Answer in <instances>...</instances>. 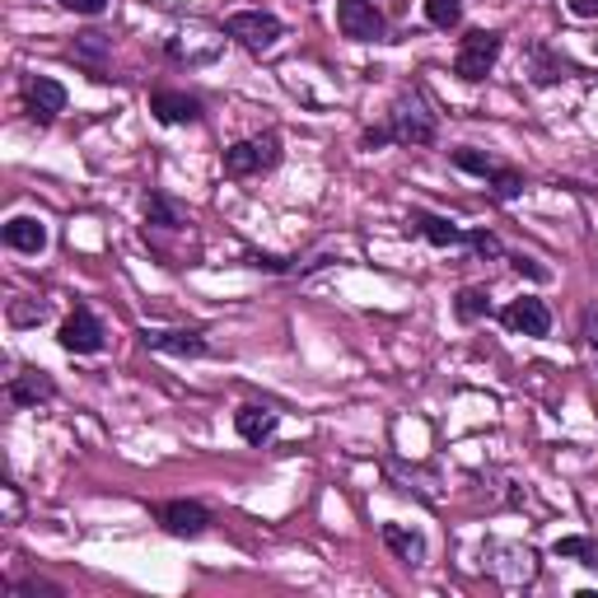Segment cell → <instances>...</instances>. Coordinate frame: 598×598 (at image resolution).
I'll return each instance as SVG.
<instances>
[{"label": "cell", "instance_id": "cell-1", "mask_svg": "<svg viewBox=\"0 0 598 598\" xmlns=\"http://www.w3.org/2000/svg\"><path fill=\"white\" fill-rule=\"evenodd\" d=\"M389 140L398 146H430L435 140V113L421 90H407L389 113Z\"/></svg>", "mask_w": 598, "mask_h": 598}, {"label": "cell", "instance_id": "cell-2", "mask_svg": "<svg viewBox=\"0 0 598 598\" xmlns=\"http://www.w3.org/2000/svg\"><path fill=\"white\" fill-rule=\"evenodd\" d=\"M276 164H280V136L276 131L234 140V146L225 150V173H230V179H257V173H272Z\"/></svg>", "mask_w": 598, "mask_h": 598}, {"label": "cell", "instance_id": "cell-3", "mask_svg": "<svg viewBox=\"0 0 598 598\" xmlns=\"http://www.w3.org/2000/svg\"><path fill=\"white\" fill-rule=\"evenodd\" d=\"M496 61H501V33L472 28L468 38L459 43V57H453V76L468 80V84H478V80H486L491 70H496Z\"/></svg>", "mask_w": 598, "mask_h": 598}, {"label": "cell", "instance_id": "cell-4", "mask_svg": "<svg viewBox=\"0 0 598 598\" xmlns=\"http://www.w3.org/2000/svg\"><path fill=\"white\" fill-rule=\"evenodd\" d=\"M225 33L249 51H272L280 38H286V24H280L272 10H234L230 20H225Z\"/></svg>", "mask_w": 598, "mask_h": 598}, {"label": "cell", "instance_id": "cell-5", "mask_svg": "<svg viewBox=\"0 0 598 598\" xmlns=\"http://www.w3.org/2000/svg\"><path fill=\"white\" fill-rule=\"evenodd\" d=\"M57 342H61V350H70V356H99V350L108 346V327L99 323L94 309L76 304V313H70V319L61 323Z\"/></svg>", "mask_w": 598, "mask_h": 598}, {"label": "cell", "instance_id": "cell-6", "mask_svg": "<svg viewBox=\"0 0 598 598\" xmlns=\"http://www.w3.org/2000/svg\"><path fill=\"white\" fill-rule=\"evenodd\" d=\"M337 28L350 43H379L389 33V20L379 14L375 0H337Z\"/></svg>", "mask_w": 598, "mask_h": 598}, {"label": "cell", "instance_id": "cell-7", "mask_svg": "<svg viewBox=\"0 0 598 598\" xmlns=\"http://www.w3.org/2000/svg\"><path fill=\"white\" fill-rule=\"evenodd\" d=\"M140 342H146V350H160V356H187V360H197V356H210V342H206V332L197 327H146L140 332Z\"/></svg>", "mask_w": 598, "mask_h": 598}, {"label": "cell", "instance_id": "cell-8", "mask_svg": "<svg viewBox=\"0 0 598 598\" xmlns=\"http://www.w3.org/2000/svg\"><path fill=\"white\" fill-rule=\"evenodd\" d=\"M501 323L515 332V337H548L552 332V309L542 304V299H515V304L501 309Z\"/></svg>", "mask_w": 598, "mask_h": 598}, {"label": "cell", "instance_id": "cell-9", "mask_svg": "<svg viewBox=\"0 0 598 598\" xmlns=\"http://www.w3.org/2000/svg\"><path fill=\"white\" fill-rule=\"evenodd\" d=\"M160 524L173 538H202L210 529V509L202 501H169L160 505Z\"/></svg>", "mask_w": 598, "mask_h": 598}, {"label": "cell", "instance_id": "cell-10", "mask_svg": "<svg viewBox=\"0 0 598 598\" xmlns=\"http://www.w3.org/2000/svg\"><path fill=\"white\" fill-rule=\"evenodd\" d=\"M150 113L164 122V127H187V122H202V99L183 94V90H154L150 94Z\"/></svg>", "mask_w": 598, "mask_h": 598}, {"label": "cell", "instance_id": "cell-11", "mask_svg": "<svg viewBox=\"0 0 598 598\" xmlns=\"http://www.w3.org/2000/svg\"><path fill=\"white\" fill-rule=\"evenodd\" d=\"M407 225H412V230H416L421 239H430L435 249H468V234H472V230H459L453 220L435 216V210H412Z\"/></svg>", "mask_w": 598, "mask_h": 598}, {"label": "cell", "instance_id": "cell-12", "mask_svg": "<svg viewBox=\"0 0 598 598\" xmlns=\"http://www.w3.org/2000/svg\"><path fill=\"white\" fill-rule=\"evenodd\" d=\"M24 99H28V117L38 122V127H47V122L66 108V90L57 80H47V76L24 80Z\"/></svg>", "mask_w": 598, "mask_h": 598}, {"label": "cell", "instance_id": "cell-13", "mask_svg": "<svg viewBox=\"0 0 598 598\" xmlns=\"http://www.w3.org/2000/svg\"><path fill=\"white\" fill-rule=\"evenodd\" d=\"M276 426H280V412L276 407H257V402H249V407L234 412V430H239L243 445H257V449L272 445Z\"/></svg>", "mask_w": 598, "mask_h": 598}, {"label": "cell", "instance_id": "cell-14", "mask_svg": "<svg viewBox=\"0 0 598 598\" xmlns=\"http://www.w3.org/2000/svg\"><path fill=\"white\" fill-rule=\"evenodd\" d=\"M5 398L14 402V407H38V402H51L57 398V383H51L43 369H28V375H14Z\"/></svg>", "mask_w": 598, "mask_h": 598}, {"label": "cell", "instance_id": "cell-15", "mask_svg": "<svg viewBox=\"0 0 598 598\" xmlns=\"http://www.w3.org/2000/svg\"><path fill=\"white\" fill-rule=\"evenodd\" d=\"M5 249L38 257V253L47 249V225H43L38 216H14V220L5 225Z\"/></svg>", "mask_w": 598, "mask_h": 598}, {"label": "cell", "instance_id": "cell-16", "mask_svg": "<svg viewBox=\"0 0 598 598\" xmlns=\"http://www.w3.org/2000/svg\"><path fill=\"white\" fill-rule=\"evenodd\" d=\"M491 552H501L505 561H486V566L501 579H509V585H529V579H538V552H529V548H491Z\"/></svg>", "mask_w": 598, "mask_h": 598}, {"label": "cell", "instance_id": "cell-17", "mask_svg": "<svg viewBox=\"0 0 598 598\" xmlns=\"http://www.w3.org/2000/svg\"><path fill=\"white\" fill-rule=\"evenodd\" d=\"M383 548H389L398 561H407V566H421V561H426V538L402 529V524H383Z\"/></svg>", "mask_w": 598, "mask_h": 598}, {"label": "cell", "instance_id": "cell-18", "mask_svg": "<svg viewBox=\"0 0 598 598\" xmlns=\"http://www.w3.org/2000/svg\"><path fill=\"white\" fill-rule=\"evenodd\" d=\"M146 225H154V230H183L187 216H183V206L164 197V192H146Z\"/></svg>", "mask_w": 598, "mask_h": 598}, {"label": "cell", "instance_id": "cell-19", "mask_svg": "<svg viewBox=\"0 0 598 598\" xmlns=\"http://www.w3.org/2000/svg\"><path fill=\"white\" fill-rule=\"evenodd\" d=\"M566 76H575V66L566 57H556L548 47H533V80L538 84H552V80H566Z\"/></svg>", "mask_w": 598, "mask_h": 598}, {"label": "cell", "instance_id": "cell-20", "mask_svg": "<svg viewBox=\"0 0 598 598\" xmlns=\"http://www.w3.org/2000/svg\"><path fill=\"white\" fill-rule=\"evenodd\" d=\"M453 313H459L463 323L486 319V313H491V295H486V286H463L459 299H453Z\"/></svg>", "mask_w": 598, "mask_h": 598}, {"label": "cell", "instance_id": "cell-21", "mask_svg": "<svg viewBox=\"0 0 598 598\" xmlns=\"http://www.w3.org/2000/svg\"><path fill=\"white\" fill-rule=\"evenodd\" d=\"M449 160H453V169H463V173H478V179H491L501 164L491 160V154H482V150H472V146H459V150H449Z\"/></svg>", "mask_w": 598, "mask_h": 598}, {"label": "cell", "instance_id": "cell-22", "mask_svg": "<svg viewBox=\"0 0 598 598\" xmlns=\"http://www.w3.org/2000/svg\"><path fill=\"white\" fill-rule=\"evenodd\" d=\"M552 552L556 556H571V561H579V566H589V571H598V542L594 538H556Z\"/></svg>", "mask_w": 598, "mask_h": 598}, {"label": "cell", "instance_id": "cell-23", "mask_svg": "<svg viewBox=\"0 0 598 598\" xmlns=\"http://www.w3.org/2000/svg\"><path fill=\"white\" fill-rule=\"evenodd\" d=\"M426 20L435 28H459L463 24V0H426Z\"/></svg>", "mask_w": 598, "mask_h": 598}, {"label": "cell", "instance_id": "cell-24", "mask_svg": "<svg viewBox=\"0 0 598 598\" xmlns=\"http://www.w3.org/2000/svg\"><path fill=\"white\" fill-rule=\"evenodd\" d=\"M486 183H491V192H496V197H501V202H515V197H519V192H524V187H529V183H524V173H515V169H496V173H491V179H486Z\"/></svg>", "mask_w": 598, "mask_h": 598}, {"label": "cell", "instance_id": "cell-25", "mask_svg": "<svg viewBox=\"0 0 598 598\" xmlns=\"http://www.w3.org/2000/svg\"><path fill=\"white\" fill-rule=\"evenodd\" d=\"M43 319H47V304H38V299H14V304H10V323L14 327H33Z\"/></svg>", "mask_w": 598, "mask_h": 598}, {"label": "cell", "instance_id": "cell-26", "mask_svg": "<svg viewBox=\"0 0 598 598\" xmlns=\"http://www.w3.org/2000/svg\"><path fill=\"white\" fill-rule=\"evenodd\" d=\"M10 594H14V598H33V594L61 598L66 589H61V585H51V579H14V585H10Z\"/></svg>", "mask_w": 598, "mask_h": 598}, {"label": "cell", "instance_id": "cell-27", "mask_svg": "<svg viewBox=\"0 0 598 598\" xmlns=\"http://www.w3.org/2000/svg\"><path fill=\"white\" fill-rule=\"evenodd\" d=\"M468 249L482 253V257H505V243H501L496 234H486V230H472V234H468Z\"/></svg>", "mask_w": 598, "mask_h": 598}, {"label": "cell", "instance_id": "cell-28", "mask_svg": "<svg viewBox=\"0 0 598 598\" xmlns=\"http://www.w3.org/2000/svg\"><path fill=\"white\" fill-rule=\"evenodd\" d=\"M249 267H257V272H295L299 262L295 257H276V253H249Z\"/></svg>", "mask_w": 598, "mask_h": 598}, {"label": "cell", "instance_id": "cell-29", "mask_svg": "<svg viewBox=\"0 0 598 598\" xmlns=\"http://www.w3.org/2000/svg\"><path fill=\"white\" fill-rule=\"evenodd\" d=\"M61 10H70V14H84V20H94V14L108 10V0H61Z\"/></svg>", "mask_w": 598, "mask_h": 598}, {"label": "cell", "instance_id": "cell-30", "mask_svg": "<svg viewBox=\"0 0 598 598\" xmlns=\"http://www.w3.org/2000/svg\"><path fill=\"white\" fill-rule=\"evenodd\" d=\"M509 262H515V272H519V276H533V280H548V267H538V262H533V257H524V253H515V257H509Z\"/></svg>", "mask_w": 598, "mask_h": 598}, {"label": "cell", "instance_id": "cell-31", "mask_svg": "<svg viewBox=\"0 0 598 598\" xmlns=\"http://www.w3.org/2000/svg\"><path fill=\"white\" fill-rule=\"evenodd\" d=\"M585 346H589L594 356H598V304H589V309H585Z\"/></svg>", "mask_w": 598, "mask_h": 598}, {"label": "cell", "instance_id": "cell-32", "mask_svg": "<svg viewBox=\"0 0 598 598\" xmlns=\"http://www.w3.org/2000/svg\"><path fill=\"white\" fill-rule=\"evenodd\" d=\"M575 20H598V0H566Z\"/></svg>", "mask_w": 598, "mask_h": 598}]
</instances>
